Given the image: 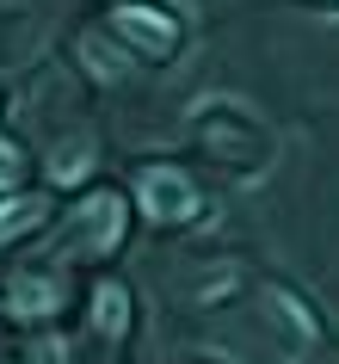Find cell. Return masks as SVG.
<instances>
[{
  "label": "cell",
  "instance_id": "obj_1",
  "mask_svg": "<svg viewBox=\"0 0 339 364\" xmlns=\"http://www.w3.org/2000/svg\"><path fill=\"white\" fill-rule=\"evenodd\" d=\"M136 198H142V210L154 223H191L198 216V192H191V179L179 167H149L136 179Z\"/></svg>",
  "mask_w": 339,
  "mask_h": 364
},
{
  "label": "cell",
  "instance_id": "obj_2",
  "mask_svg": "<svg viewBox=\"0 0 339 364\" xmlns=\"http://www.w3.org/2000/svg\"><path fill=\"white\" fill-rule=\"evenodd\" d=\"M112 31H124V38H130L136 50H149V56H167L173 43H179V25H173L167 13H154V6H142V0H130V6H117V13H112Z\"/></svg>",
  "mask_w": 339,
  "mask_h": 364
},
{
  "label": "cell",
  "instance_id": "obj_3",
  "mask_svg": "<svg viewBox=\"0 0 339 364\" xmlns=\"http://www.w3.org/2000/svg\"><path fill=\"white\" fill-rule=\"evenodd\" d=\"M117 235H124V198H112V192L87 198V216L75 223V247L80 253H112Z\"/></svg>",
  "mask_w": 339,
  "mask_h": 364
},
{
  "label": "cell",
  "instance_id": "obj_4",
  "mask_svg": "<svg viewBox=\"0 0 339 364\" xmlns=\"http://www.w3.org/2000/svg\"><path fill=\"white\" fill-rule=\"evenodd\" d=\"M50 309H56V278H31V272H25V278H13V315H19V321H31V315H50Z\"/></svg>",
  "mask_w": 339,
  "mask_h": 364
},
{
  "label": "cell",
  "instance_id": "obj_5",
  "mask_svg": "<svg viewBox=\"0 0 339 364\" xmlns=\"http://www.w3.org/2000/svg\"><path fill=\"white\" fill-rule=\"evenodd\" d=\"M43 223V204L38 198H13V204H0V241H13L19 229H38Z\"/></svg>",
  "mask_w": 339,
  "mask_h": 364
},
{
  "label": "cell",
  "instance_id": "obj_6",
  "mask_svg": "<svg viewBox=\"0 0 339 364\" xmlns=\"http://www.w3.org/2000/svg\"><path fill=\"white\" fill-rule=\"evenodd\" d=\"M87 167H93V142H62V149H56V161H50V173H56L62 186H75V179H80Z\"/></svg>",
  "mask_w": 339,
  "mask_h": 364
},
{
  "label": "cell",
  "instance_id": "obj_7",
  "mask_svg": "<svg viewBox=\"0 0 339 364\" xmlns=\"http://www.w3.org/2000/svg\"><path fill=\"white\" fill-rule=\"evenodd\" d=\"M93 321L105 327V333H124V321H130V303H124V290H117V284H105V290L93 296Z\"/></svg>",
  "mask_w": 339,
  "mask_h": 364
},
{
  "label": "cell",
  "instance_id": "obj_8",
  "mask_svg": "<svg viewBox=\"0 0 339 364\" xmlns=\"http://www.w3.org/2000/svg\"><path fill=\"white\" fill-rule=\"evenodd\" d=\"M80 56H87V68H93V75H105V80H117V75H124V62H117L99 38H80Z\"/></svg>",
  "mask_w": 339,
  "mask_h": 364
},
{
  "label": "cell",
  "instance_id": "obj_9",
  "mask_svg": "<svg viewBox=\"0 0 339 364\" xmlns=\"http://www.w3.org/2000/svg\"><path fill=\"white\" fill-rule=\"evenodd\" d=\"M19 173H25L19 149H13V142H6V136H0V186H13V179H19Z\"/></svg>",
  "mask_w": 339,
  "mask_h": 364
},
{
  "label": "cell",
  "instance_id": "obj_10",
  "mask_svg": "<svg viewBox=\"0 0 339 364\" xmlns=\"http://www.w3.org/2000/svg\"><path fill=\"white\" fill-rule=\"evenodd\" d=\"M62 358H68V346H62V340H43L38 346V364H62Z\"/></svg>",
  "mask_w": 339,
  "mask_h": 364
}]
</instances>
